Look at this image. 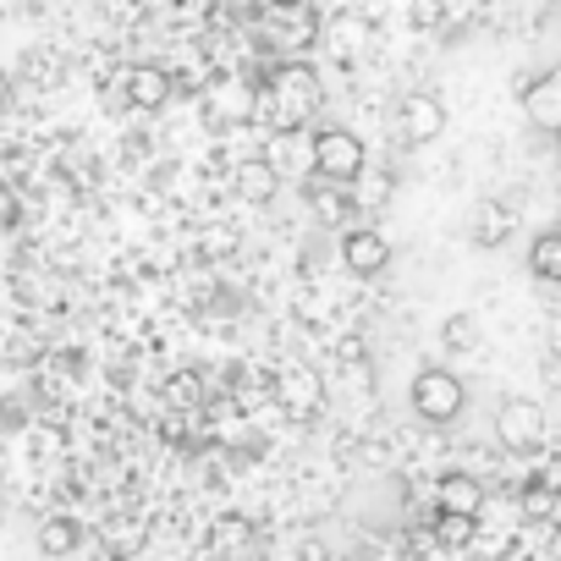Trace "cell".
Masks as SVG:
<instances>
[{
    "instance_id": "7a4b0ae2",
    "label": "cell",
    "mask_w": 561,
    "mask_h": 561,
    "mask_svg": "<svg viewBox=\"0 0 561 561\" xmlns=\"http://www.w3.org/2000/svg\"><path fill=\"white\" fill-rule=\"evenodd\" d=\"M364 160H369V149H364V138L347 133V127H320L314 144H309V165H314V176L331 182V187H358V182H364Z\"/></svg>"
},
{
    "instance_id": "d4e9b609",
    "label": "cell",
    "mask_w": 561,
    "mask_h": 561,
    "mask_svg": "<svg viewBox=\"0 0 561 561\" xmlns=\"http://www.w3.org/2000/svg\"><path fill=\"white\" fill-rule=\"evenodd\" d=\"M0 528H7V501H0Z\"/></svg>"
},
{
    "instance_id": "7402d4cb",
    "label": "cell",
    "mask_w": 561,
    "mask_h": 561,
    "mask_svg": "<svg viewBox=\"0 0 561 561\" xmlns=\"http://www.w3.org/2000/svg\"><path fill=\"white\" fill-rule=\"evenodd\" d=\"M473 528H479V517H451V512H435V539H440V545H451V550H468Z\"/></svg>"
},
{
    "instance_id": "5b68a950",
    "label": "cell",
    "mask_w": 561,
    "mask_h": 561,
    "mask_svg": "<svg viewBox=\"0 0 561 561\" xmlns=\"http://www.w3.org/2000/svg\"><path fill=\"white\" fill-rule=\"evenodd\" d=\"M440 133H446V105H440L430 89H413V94L397 100V138H402L408 149L435 144Z\"/></svg>"
},
{
    "instance_id": "3957f363",
    "label": "cell",
    "mask_w": 561,
    "mask_h": 561,
    "mask_svg": "<svg viewBox=\"0 0 561 561\" xmlns=\"http://www.w3.org/2000/svg\"><path fill=\"white\" fill-rule=\"evenodd\" d=\"M253 23H259L264 45L280 50L287 61H298L304 50L320 45V12H314V7H293V0H280V7H259Z\"/></svg>"
},
{
    "instance_id": "7c38bea8",
    "label": "cell",
    "mask_w": 561,
    "mask_h": 561,
    "mask_svg": "<svg viewBox=\"0 0 561 561\" xmlns=\"http://www.w3.org/2000/svg\"><path fill=\"white\" fill-rule=\"evenodd\" d=\"M435 501H440V512H451V517H479V506H484V484L473 479V473H446L440 484H435Z\"/></svg>"
},
{
    "instance_id": "8fae6325",
    "label": "cell",
    "mask_w": 561,
    "mask_h": 561,
    "mask_svg": "<svg viewBox=\"0 0 561 561\" xmlns=\"http://www.w3.org/2000/svg\"><path fill=\"white\" fill-rule=\"evenodd\" d=\"M468 237H473V248H501L512 237V209L501 198H479L468 215Z\"/></svg>"
},
{
    "instance_id": "cb8c5ba5",
    "label": "cell",
    "mask_w": 561,
    "mask_h": 561,
    "mask_svg": "<svg viewBox=\"0 0 561 561\" xmlns=\"http://www.w3.org/2000/svg\"><path fill=\"white\" fill-rule=\"evenodd\" d=\"M7 105H12V78L0 72V111H7Z\"/></svg>"
},
{
    "instance_id": "52a82bcc",
    "label": "cell",
    "mask_w": 561,
    "mask_h": 561,
    "mask_svg": "<svg viewBox=\"0 0 561 561\" xmlns=\"http://www.w3.org/2000/svg\"><path fill=\"white\" fill-rule=\"evenodd\" d=\"M517 105L539 133H556L561 127V67H545L539 78L517 83Z\"/></svg>"
},
{
    "instance_id": "603a6c76",
    "label": "cell",
    "mask_w": 561,
    "mask_h": 561,
    "mask_svg": "<svg viewBox=\"0 0 561 561\" xmlns=\"http://www.w3.org/2000/svg\"><path fill=\"white\" fill-rule=\"evenodd\" d=\"M468 550H473L479 561H501V556L512 550V534H506V528H495V534H490V528H473Z\"/></svg>"
},
{
    "instance_id": "277c9868",
    "label": "cell",
    "mask_w": 561,
    "mask_h": 561,
    "mask_svg": "<svg viewBox=\"0 0 561 561\" xmlns=\"http://www.w3.org/2000/svg\"><path fill=\"white\" fill-rule=\"evenodd\" d=\"M408 397H413V413H419L424 424H435V430H440V424H457L462 408H468V386H462L451 369H435V364L413 375V391H408Z\"/></svg>"
},
{
    "instance_id": "ac0fdd59",
    "label": "cell",
    "mask_w": 561,
    "mask_h": 561,
    "mask_svg": "<svg viewBox=\"0 0 561 561\" xmlns=\"http://www.w3.org/2000/svg\"><path fill=\"white\" fill-rule=\"evenodd\" d=\"M275 187H280V182L270 176V165H264V160H253V165H242V171H237V193H242L248 204H270V198H275Z\"/></svg>"
},
{
    "instance_id": "2e32d148",
    "label": "cell",
    "mask_w": 561,
    "mask_h": 561,
    "mask_svg": "<svg viewBox=\"0 0 561 561\" xmlns=\"http://www.w3.org/2000/svg\"><path fill=\"white\" fill-rule=\"evenodd\" d=\"M144 528L133 523V517H111L105 528H100V545H105V556H138L144 550Z\"/></svg>"
},
{
    "instance_id": "ba28073f",
    "label": "cell",
    "mask_w": 561,
    "mask_h": 561,
    "mask_svg": "<svg viewBox=\"0 0 561 561\" xmlns=\"http://www.w3.org/2000/svg\"><path fill=\"white\" fill-rule=\"evenodd\" d=\"M275 402L287 408V413H314L325 402V380L314 364H287L275 375Z\"/></svg>"
},
{
    "instance_id": "30bf717a",
    "label": "cell",
    "mask_w": 561,
    "mask_h": 561,
    "mask_svg": "<svg viewBox=\"0 0 561 561\" xmlns=\"http://www.w3.org/2000/svg\"><path fill=\"white\" fill-rule=\"evenodd\" d=\"M342 264L369 280V275H380V270L391 264V242H386L375 226H353V231L342 237Z\"/></svg>"
},
{
    "instance_id": "5bb4252c",
    "label": "cell",
    "mask_w": 561,
    "mask_h": 561,
    "mask_svg": "<svg viewBox=\"0 0 561 561\" xmlns=\"http://www.w3.org/2000/svg\"><path fill=\"white\" fill-rule=\"evenodd\" d=\"M528 270L545 280V287H550V280H561V231H539V237H534Z\"/></svg>"
},
{
    "instance_id": "e0dca14e",
    "label": "cell",
    "mask_w": 561,
    "mask_h": 561,
    "mask_svg": "<svg viewBox=\"0 0 561 561\" xmlns=\"http://www.w3.org/2000/svg\"><path fill=\"white\" fill-rule=\"evenodd\" d=\"M517 512H523L528 523H550V517H556V484H550V479H528V490L517 495Z\"/></svg>"
},
{
    "instance_id": "44dd1931",
    "label": "cell",
    "mask_w": 561,
    "mask_h": 561,
    "mask_svg": "<svg viewBox=\"0 0 561 561\" xmlns=\"http://www.w3.org/2000/svg\"><path fill=\"white\" fill-rule=\"evenodd\" d=\"M304 193H309V204H314V215H320V220H331V226L342 220V209H347V187H331V182H309Z\"/></svg>"
},
{
    "instance_id": "4fadbf2b",
    "label": "cell",
    "mask_w": 561,
    "mask_h": 561,
    "mask_svg": "<svg viewBox=\"0 0 561 561\" xmlns=\"http://www.w3.org/2000/svg\"><path fill=\"white\" fill-rule=\"evenodd\" d=\"M34 545H39V556H50V561H61V556H72V550L83 545V528H78V517H67V512H56V517H45V523H39V534H34Z\"/></svg>"
},
{
    "instance_id": "8992f818",
    "label": "cell",
    "mask_w": 561,
    "mask_h": 561,
    "mask_svg": "<svg viewBox=\"0 0 561 561\" xmlns=\"http://www.w3.org/2000/svg\"><path fill=\"white\" fill-rule=\"evenodd\" d=\"M495 440L506 451H534L545 440V408L534 397H506L495 408Z\"/></svg>"
},
{
    "instance_id": "9a60e30c",
    "label": "cell",
    "mask_w": 561,
    "mask_h": 561,
    "mask_svg": "<svg viewBox=\"0 0 561 561\" xmlns=\"http://www.w3.org/2000/svg\"><path fill=\"white\" fill-rule=\"evenodd\" d=\"M440 347H446V353H473V347H479V320H473V309H457V314L440 320Z\"/></svg>"
},
{
    "instance_id": "ffe728a7",
    "label": "cell",
    "mask_w": 561,
    "mask_h": 561,
    "mask_svg": "<svg viewBox=\"0 0 561 561\" xmlns=\"http://www.w3.org/2000/svg\"><path fill=\"white\" fill-rule=\"evenodd\" d=\"M165 402H171V408H198V402H204V375H198V369H176V375L165 380Z\"/></svg>"
},
{
    "instance_id": "9c48e42d",
    "label": "cell",
    "mask_w": 561,
    "mask_h": 561,
    "mask_svg": "<svg viewBox=\"0 0 561 561\" xmlns=\"http://www.w3.org/2000/svg\"><path fill=\"white\" fill-rule=\"evenodd\" d=\"M122 100L138 105V111H165V100H171V72L154 67V61L127 67V72H122Z\"/></svg>"
},
{
    "instance_id": "6da1fadb",
    "label": "cell",
    "mask_w": 561,
    "mask_h": 561,
    "mask_svg": "<svg viewBox=\"0 0 561 561\" xmlns=\"http://www.w3.org/2000/svg\"><path fill=\"white\" fill-rule=\"evenodd\" d=\"M320 100H325V89H320V72H314L309 61H280V67L264 78L253 111H264V116L280 127V138H287L293 127H304V122L320 111Z\"/></svg>"
},
{
    "instance_id": "d6986e66",
    "label": "cell",
    "mask_w": 561,
    "mask_h": 561,
    "mask_svg": "<svg viewBox=\"0 0 561 561\" xmlns=\"http://www.w3.org/2000/svg\"><path fill=\"white\" fill-rule=\"evenodd\" d=\"M242 545H248V523L242 517H220L215 534H209V550L226 556V561H242Z\"/></svg>"
}]
</instances>
